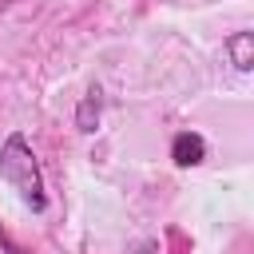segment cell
I'll list each match as a JSON object with an SVG mask.
<instances>
[{"label":"cell","instance_id":"6da1fadb","mask_svg":"<svg viewBox=\"0 0 254 254\" xmlns=\"http://www.w3.org/2000/svg\"><path fill=\"white\" fill-rule=\"evenodd\" d=\"M0 179L36 210L44 214L48 210V194H44V175H40V159L36 151L28 147V139L20 131H12L0 147Z\"/></svg>","mask_w":254,"mask_h":254},{"label":"cell","instance_id":"7a4b0ae2","mask_svg":"<svg viewBox=\"0 0 254 254\" xmlns=\"http://www.w3.org/2000/svg\"><path fill=\"white\" fill-rule=\"evenodd\" d=\"M171 159H175V167H198L206 159V139L198 131H179L171 143Z\"/></svg>","mask_w":254,"mask_h":254},{"label":"cell","instance_id":"3957f363","mask_svg":"<svg viewBox=\"0 0 254 254\" xmlns=\"http://www.w3.org/2000/svg\"><path fill=\"white\" fill-rule=\"evenodd\" d=\"M99 115H103V91H99V83H91V87L83 91L79 107H75V131L91 135V131L99 127Z\"/></svg>","mask_w":254,"mask_h":254},{"label":"cell","instance_id":"277c9868","mask_svg":"<svg viewBox=\"0 0 254 254\" xmlns=\"http://www.w3.org/2000/svg\"><path fill=\"white\" fill-rule=\"evenodd\" d=\"M226 56L238 71H250L254 67V32H230L226 36Z\"/></svg>","mask_w":254,"mask_h":254},{"label":"cell","instance_id":"5b68a950","mask_svg":"<svg viewBox=\"0 0 254 254\" xmlns=\"http://www.w3.org/2000/svg\"><path fill=\"white\" fill-rule=\"evenodd\" d=\"M8 4H12V0H0V8H8Z\"/></svg>","mask_w":254,"mask_h":254}]
</instances>
